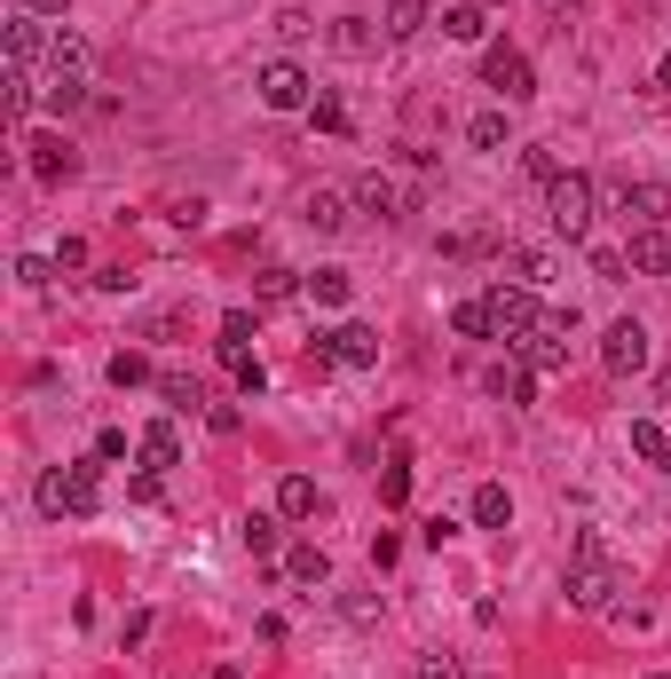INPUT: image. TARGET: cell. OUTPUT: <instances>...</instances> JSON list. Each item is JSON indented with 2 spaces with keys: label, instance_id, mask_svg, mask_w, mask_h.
<instances>
[{
  "label": "cell",
  "instance_id": "6da1fadb",
  "mask_svg": "<svg viewBox=\"0 0 671 679\" xmlns=\"http://www.w3.org/2000/svg\"><path fill=\"white\" fill-rule=\"evenodd\" d=\"M561 592H569V609H584V617H609L616 609V592H624V569L609 561V545L584 530L576 538V553H569V577H561Z\"/></svg>",
  "mask_w": 671,
  "mask_h": 679
},
{
  "label": "cell",
  "instance_id": "7a4b0ae2",
  "mask_svg": "<svg viewBox=\"0 0 671 679\" xmlns=\"http://www.w3.org/2000/svg\"><path fill=\"white\" fill-rule=\"evenodd\" d=\"M96 466H103V459L48 466V474H40V514H48V522H63V514H71V522H88L96 505H103V490H96Z\"/></svg>",
  "mask_w": 671,
  "mask_h": 679
},
{
  "label": "cell",
  "instance_id": "3957f363",
  "mask_svg": "<svg viewBox=\"0 0 671 679\" xmlns=\"http://www.w3.org/2000/svg\"><path fill=\"white\" fill-rule=\"evenodd\" d=\"M593 206H601L593 175H569V166H561V183H545V222H553V237H569V245L593 237Z\"/></svg>",
  "mask_w": 671,
  "mask_h": 679
},
{
  "label": "cell",
  "instance_id": "277c9868",
  "mask_svg": "<svg viewBox=\"0 0 671 679\" xmlns=\"http://www.w3.org/2000/svg\"><path fill=\"white\" fill-rule=\"evenodd\" d=\"M569 332H576V308H553V316H537V324L514 340V356H522L537 380H553V372H569Z\"/></svg>",
  "mask_w": 671,
  "mask_h": 679
},
{
  "label": "cell",
  "instance_id": "5b68a950",
  "mask_svg": "<svg viewBox=\"0 0 671 679\" xmlns=\"http://www.w3.org/2000/svg\"><path fill=\"white\" fill-rule=\"evenodd\" d=\"M482 88H490L497 104H530V96H537V71H530V56H522V48L497 40V48L482 56Z\"/></svg>",
  "mask_w": 671,
  "mask_h": 679
},
{
  "label": "cell",
  "instance_id": "8992f818",
  "mask_svg": "<svg viewBox=\"0 0 671 679\" xmlns=\"http://www.w3.org/2000/svg\"><path fill=\"white\" fill-rule=\"evenodd\" d=\"M482 301H490V324H497V340H506V348H514V340L545 316V308H537V293H530V285H514V277H497Z\"/></svg>",
  "mask_w": 671,
  "mask_h": 679
},
{
  "label": "cell",
  "instance_id": "52a82bcc",
  "mask_svg": "<svg viewBox=\"0 0 671 679\" xmlns=\"http://www.w3.org/2000/svg\"><path fill=\"white\" fill-rule=\"evenodd\" d=\"M316 356L341 364V372H372L379 364V332L372 324H332V332H316Z\"/></svg>",
  "mask_w": 671,
  "mask_h": 679
},
{
  "label": "cell",
  "instance_id": "ba28073f",
  "mask_svg": "<svg viewBox=\"0 0 671 679\" xmlns=\"http://www.w3.org/2000/svg\"><path fill=\"white\" fill-rule=\"evenodd\" d=\"M254 96H262L269 111H308V104H316V96H308V71H300L293 56H277V63L254 71Z\"/></svg>",
  "mask_w": 671,
  "mask_h": 679
},
{
  "label": "cell",
  "instance_id": "9c48e42d",
  "mask_svg": "<svg viewBox=\"0 0 671 679\" xmlns=\"http://www.w3.org/2000/svg\"><path fill=\"white\" fill-rule=\"evenodd\" d=\"M601 364H609L616 380L648 372V324H640V316H616V324H609V340H601Z\"/></svg>",
  "mask_w": 671,
  "mask_h": 679
},
{
  "label": "cell",
  "instance_id": "30bf717a",
  "mask_svg": "<svg viewBox=\"0 0 671 679\" xmlns=\"http://www.w3.org/2000/svg\"><path fill=\"white\" fill-rule=\"evenodd\" d=\"M624 269L632 277H671V222H648L624 237Z\"/></svg>",
  "mask_w": 671,
  "mask_h": 679
},
{
  "label": "cell",
  "instance_id": "8fae6325",
  "mask_svg": "<svg viewBox=\"0 0 671 679\" xmlns=\"http://www.w3.org/2000/svg\"><path fill=\"white\" fill-rule=\"evenodd\" d=\"M348 206H356V214H372V222H403V190H395V175H356Z\"/></svg>",
  "mask_w": 671,
  "mask_h": 679
},
{
  "label": "cell",
  "instance_id": "7c38bea8",
  "mask_svg": "<svg viewBox=\"0 0 671 679\" xmlns=\"http://www.w3.org/2000/svg\"><path fill=\"white\" fill-rule=\"evenodd\" d=\"M24 150H32V183H71V175H79V150H71L63 135H32Z\"/></svg>",
  "mask_w": 671,
  "mask_h": 679
},
{
  "label": "cell",
  "instance_id": "4fadbf2b",
  "mask_svg": "<svg viewBox=\"0 0 671 679\" xmlns=\"http://www.w3.org/2000/svg\"><path fill=\"white\" fill-rule=\"evenodd\" d=\"M616 206H624V222H632V229L671 222V190H663V183H624V190H616Z\"/></svg>",
  "mask_w": 671,
  "mask_h": 679
},
{
  "label": "cell",
  "instance_id": "5bb4252c",
  "mask_svg": "<svg viewBox=\"0 0 671 679\" xmlns=\"http://www.w3.org/2000/svg\"><path fill=\"white\" fill-rule=\"evenodd\" d=\"M482 387H490L497 403H537V372H530L522 356H506V364H490V372H482Z\"/></svg>",
  "mask_w": 671,
  "mask_h": 679
},
{
  "label": "cell",
  "instance_id": "9a60e30c",
  "mask_svg": "<svg viewBox=\"0 0 671 679\" xmlns=\"http://www.w3.org/2000/svg\"><path fill=\"white\" fill-rule=\"evenodd\" d=\"M135 459H142V474H166V466H182V435H175V419H158V427H142Z\"/></svg>",
  "mask_w": 671,
  "mask_h": 679
},
{
  "label": "cell",
  "instance_id": "2e32d148",
  "mask_svg": "<svg viewBox=\"0 0 671 679\" xmlns=\"http://www.w3.org/2000/svg\"><path fill=\"white\" fill-rule=\"evenodd\" d=\"M48 48H56V32H48L40 17H17V24H9V71H32Z\"/></svg>",
  "mask_w": 671,
  "mask_h": 679
},
{
  "label": "cell",
  "instance_id": "e0dca14e",
  "mask_svg": "<svg viewBox=\"0 0 671 679\" xmlns=\"http://www.w3.org/2000/svg\"><path fill=\"white\" fill-rule=\"evenodd\" d=\"M427 24H435V0H387V9H379V32L387 40H418Z\"/></svg>",
  "mask_w": 671,
  "mask_h": 679
},
{
  "label": "cell",
  "instance_id": "ac0fdd59",
  "mask_svg": "<svg viewBox=\"0 0 671 679\" xmlns=\"http://www.w3.org/2000/svg\"><path fill=\"white\" fill-rule=\"evenodd\" d=\"M300 222H308L316 237H341V229H348L356 214H348V198H341V190H308V206H300Z\"/></svg>",
  "mask_w": 671,
  "mask_h": 679
},
{
  "label": "cell",
  "instance_id": "d6986e66",
  "mask_svg": "<svg viewBox=\"0 0 671 679\" xmlns=\"http://www.w3.org/2000/svg\"><path fill=\"white\" fill-rule=\"evenodd\" d=\"M88 63H96V48L79 40L71 24H56V48H48V71H56V79H88Z\"/></svg>",
  "mask_w": 671,
  "mask_h": 679
},
{
  "label": "cell",
  "instance_id": "ffe728a7",
  "mask_svg": "<svg viewBox=\"0 0 671 679\" xmlns=\"http://www.w3.org/2000/svg\"><path fill=\"white\" fill-rule=\"evenodd\" d=\"M285 577L293 584H332V553L316 538H300V545H285Z\"/></svg>",
  "mask_w": 671,
  "mask_h": 679
},
{
  "label": "cell",
  "instance_id": "44dd1931",
  "mask_svg": "<svg viewBox=\"0 0 671 679\" xmlns=\"http://www.w3.org/2000/svg\"><path fill=\"white\" fill-rule=\"evenodd\" d=\"M466 142H474V150H514V127H506V104H490V111H474V119H466Z\"/></svg>",
  "mask_w": 671,
  "mask_h": 679
},
{
  "label": "cell",
  "instance_id": "7402d4cb",
  "mask_svg": "<svg viewBox=\"0 0 671 679\" xmlns=\"http://www.w3.org/2000/svg\"><path fill=\"white\" fill-rule=\"evenodd\" d=\"M514 522V490L506 482H482L474 490V530H506Z\"/></svg>",
  "mask_w": 671,
  "mask_h": 679
},
{
  "label": "cell",
  "instance_id": "603a6c76",
  "mask_svg": "<svg viewBox=\"0 0 671 679\" xmlns=\"http://www.w3.org/2000/svg\"><path fill=\"white\" fill-rule=\"evenodd\" d=\"M245 553H254V561L285 553V514H245Z\"/></svg>",
  "mask_w": 671,
  "mask_h": 679
},
{
  "label": "cell",
  "instance_id": "cb8c5ba5",
  "mask_svg": "<svg viewBox=\"0 0 671 679\" xmlns=\"http://www.w3.org/2000/svg\"><path fill=\"white\" fill-rule=\"evenodd\" d=\"M245 340H254V316L229 308V316H221V340H214V356H221V364H245V356H254Z\"/></svg>",
  "mask_w": 671,
  "mask_h": 679
},
{
  "label": "cell",
  "instance_id": "d4e9b609",
  "mask_svg": "<svg viewBox=\"0 0 671 679\" xmlns=\"http://www.w3.org/2000/svg\"><path fill=\"white\" fill-rule=\"evenodd\" d=\"M506 277L537 293V285H553V262H545V253H537V245H514V253H506Z\"/></svg>",
  "mask_w": 671,
  "mask_h": 679
},
{
  "label": "cell",
  "instance_id": "484cf974",
  "mask_svg": "<svg viewBox=\"0 0 671 679\" xmlns=\"http://www.w3.org/2000/svg\"><path fill=\"white\" fill-rule=\"evenodd\" d=\"M300 293H308L316 308H348L356 285H348V269H316V277H300Z\"/></svg>",
  "mask_w": 671,
  "mask_h": 679
},
{
  "label": "cell",
  "instance_id": "4316f807",
  "mask_svg": "<svg viewBox=\"0 0 671 679\" xmlns=\"http://www.w3.org/2000/svg\"><path fill=\"white\" fill-rule=\"evenodd\" d=\"M277 514H285V522H308V514H316V482H308V474H285V482H277Z\"/></svg>",
  "mask_w": 671,
  "mask_h": 679
},
{
  "label": "cell",
  "instance_id": "83f0119b",
  "mask_svg": "<svg viewBox=\"0 0 671 679\" xmlns=\"http://www.w3.org/2000/svg\"><path fill=\"white\" fill-rule=\"evenodd\" d=\"M158 395H166V411H206V387L190 372H158Z\"/></svg>",
  "mask_w": 671,
  "mask_h": 679
},
{
  "label": "cell",
  "instance_id": "f1b7e54d",
  "mask_svg": "<svg viewBox=\"0 0 671 679\" xmlns=\"http://www.w3.org/2000/svg\"><path fill=\"white\" fill-rule=\"evenodd\" d=\"M451 332H458V340H497L490 301H458V308H451Z\"/></svg>",
  "mask_w": 671,
  "mask_h": 679
},
{
  "label": "cell",
  "instance_id": "f546056e",
  "mask_svg": "<svg viewBox=\"0 0 671 679\" xmlns=\"http://www.w3.org/2000/svg\"><path fill=\"white\" fill-rule=\"evenodd\" d=\"M111 387H158L150 356H142V348H119V356H111Z\"/></svg>",
  "mask_w": 671,
  "mask_h": 679
},
{
  "label": "cell",
  "instance_id": "4dcf8cb0",
  "mask_svg": "<svg viewBox=\"0 0 671 679\" xmlns=\"http://www.w3.org/2000/svg\"><path fill=\"white\" fill-rule=\"evenodd\" d=\"M443 32L451 40H490V9H474V0L466 9H443Z\"/></svg>",
  "mask_w": 671,
  "mask_h": 679
},
{
  "label": "cell",
  "instance_id": "1f68e13d",
  "mask_svg": "<svg viewBox=\"0 0 671 679\" xmlns=\"http://www.w3.org/2000/svg\"><path fill=\"white\" fill-rule=\"evenodd\" d=\"M379 498H387V505L411 498V451H387V466H379Z\"/></svg>",
  "mask_w": 671,
  "mask_h": 679
},
{
  "label": "cell",
  "instance_id": "d6a6232c",
  "mask_svg": "<svg viewBox=\"0 0 671 679\" xmlns=\"http://www.w3.org/2000/svg\"><path fill=\"white\" fill-rule=\"evenodd\" d=\"M332 48H341V56H372V17H341V24H332Z\"/></svg>",
  "mask_w": 671,
  "mask_h": 679
},
{
  "label": "cell",
  "instance_id": "836d02e7",
  "mask_svg": "<svg viewBox=\"0 0 671 679\" xmlns=\"http://www.w3.org/2000/svg\"><path fill=\"white\" fill-rule=\"evenodd\" d=\"M308 127H316V135H348V104H341V96H316V104H308Z\"/></svg>",
  "mask_w": 671,
  "mask_h": 679
},
{
  "label": "cell",
  "instance_id": "e575fe53",
  "mask_svg": "<svg viewBox=\"0 0 671 679\" xmlns=\"http://www.w3.org/2000/svg\"><path fill=\"white\" fill-rule=\"evenodd\" d=\"M632 459H671V443H663V427H655V419H632Z\"/></svg>",
  "mask_w": 671,
  "mask_h": 679
},
{
  "label": "cell",
  "instance_id": "d590c367",
  "mask_svg": "<svg viewBox=\"0 0 671 679\" xmlns=\"http://www.w3.org/2000/svg\"><path fill=\"white\" fill-rule=\"evenodd\" d=\"M254 293H262V308H277V301H293V293H300V277H293V269H277V262H269V269H262V285H254Z\"/></svg>",
  "mask_w": 671,
  "mask_h": 679
},
{
  "label": "cell",
  "instance_id": "8d00e7d4",
  "mask_svg": "<svg viewBox=\"0 0 671 679\" xmlns=\"http://www.w3.org/2000/svg\"><path fill=\"white\" fill-rule=\"evenodd\" d=\"M88 104V79H48V111L63 119V111H79Z\"/></svg>",
  "mask_w": 671,
  "mask_h": 679
},
{
  "label": "cell",
  "instance_id": "74e56055",
  "mask_svg": "<svg viewBox=\"0 0 671 679\" xmlns=\"http://www.w3.org/2000/svg\"><path fill=\"white\" fill-rule=\"evenodd\" d=\"M229 380H237V395H269V364H262V356L229 364Z\"/></svg>",
  "mask_w": 671,
  "mask_h": 679
},
{
  "label": "cell",
  "instance_id": "f35d334b",
  "mask_svg": "<svg viewBox=\"0 0 671 679\" xmlns=\"http://www.w3.org/2000/svg\"><path fill=\"white\" fill-rule=\"evenodd\" d=\"M17 277H24V285H32V293H48V285H56V277H63V269H56V262H48V253H24V262H17Z\"/></svg>",
  "mask_w": 671,
  "mask_h": 679
},
{
  "label": "cell",
  "instance_id": "ab89813d",
  "mask_svg": "<svg viewBox=\"0 0 671 679\" xmlns=\"http://www.w3.org/2000/svg\"><path fill=\"white\" fill-rule=\"evenodd\" d=\"M206 427H214V435H237L245 411H237V403H206Z\"/></svg>",
  "mask_w": 671,
  "mask_h": 679
},
{
  "label": "cell",
  "instance_id": "60d3db41",
  "mask_svg": "<svg viewBox=\"0 0 671 679\" xmlns=\"http://www.w3.org/2000/svg\"><path fill=\"white\" fill-rule=\"evenodd\" d=\"M522 166H530V183H561V158L553 150H522Z\"/></svg>",
  "mask_w": 671,
  "mask_h": 679
},
{
  "label": "cell",
  "instance_id": "b9f144b4",
  "mask_svg": "<svg viewBox=\"0 0 671 679\" xmlns=\"http://www.w3.org/2000/svg\"><path fill=\"white\" fill-rule=\"evenodd\" d=\"M341 609H348V624H379V601H372V592H348Z\"/></svg>",
  "mask_w": 671,
  "mask_h": 679
},
{
  "label": "cell",
  "instance_id": "7bdbcfd3",
  "mask_svg": "<svg viewBox=\"0 0 671 679\" xmlns=\"http://www.w3.org/2000/svg\"><path fill=\"white\" fill-rule=\"evenodd\" d=\"M308 32H316V24H308L300 9H277V40H308Z\"/></svg>",
  "mask_w": 671,
  "mask_h": 679
},
{
  "label": "cell",
  "instance_id": "ee69618b",
  "mask_svg": "<svg viewBox=\"0 0 671 679\" xmlns=\"http://www.w3.org/2000/svg\"><path fill=\"white\" fill-rule=\"evenodd\" d=\"M96 459H103V466L127 459V427H103V435H96Z\"/></svg>",
  "mask_w": 671,
  "mask_h": 679
},
{
  "label": "cell",
  "instance_id": "f6af8a7d",
  "mask_svg": "<svg viewBox=\"0 0 671 679\" xmlns=\"http://www.w3.org/2000/svg\"><path fill=\"white\" fill-rule=\"evenodd\" d=\"M418 679H458V671H451V656H418Z\"/></svg>",
  "mask_w": 671,
  "mask_h": 679
},
{
  "label": "cell",
  "instance_id": "bcb514c9",
  "mask_svg": "<svg viewBox=\"0 0 671 679\" xmlns=\"http://www.w3.org/2000/svg\"><path fill=\"white\" fill-rule=\"evenodd\" d=\"M17 9H24V17H63L71 0H17Z\"/></svg>",
  "mask_w": 671,
  "mask_h": 679
},
{
  "label": "cell",
  "instance_id": "7dc6e473",
  "mask_svg": "<svg viewBox=\"0 0 671 679\" xmlns=\"http://www.w3.org/2000/svg\"><path fill=\"white\" fill-rule=\"evenodd\" d=\"M655 403H663V411H671V364H663V372H655Z\"/></svg>",
  "mask_w": 671,
  "mask_h": 679
},
{
  "label": "cell",
  "instance_id": "c3c4849f",
  "mask_svg": "<svg viewBox=\"0 0 671 679\" xmlns=\"http://www.w3.org/2000/svg\"><path fill=\"white\" fill-rule=\"evenodd\" d=\"M655 96H671V56H663V63H655Z\"/></svg>",
  "mask_w": 671,
  "mask_h": 679
},
{
  "label": "cell",
  "instance_id": "681fc988",
  "mask_svg": "<svg viewBox=\"0 0 671 679\" xmlns=\"http://www.w3.org/2000/svg\"><path fill=\"white\" fill-rule=\"evenodd\" d=\"M214 679H245V671H237V663H221V671H214Z\"/></svg>",
  "mask_w": 671,
  "mask_h": 679
},
{
  "label": "cell",
  "instance_id": "f907efd6",
  "mask_svg": "<svg viewBox=\"0 0 671 679\" xmlns=\"http://www.w3.org/2000/svg\"><path fill=\"white\" fill-rule=\"evenodd\" d=\"M648 679H671V671H648Z\"/></svg>",
  "mask_w": 671,
  "mask_h": 679
},
{
  "label": "cell",
  "instance_id": "816d5d0a",
  "mask_svg": "<svg viewBox=\"0 0 671 679\" xmlns=\"http://www.w3.org/2000/svg\"><path fill=\"white\" fill-rule=\"evenodd\" d=\"M561 9H576V0H561Z\"/></svg>",
  "mask_w": 671,
  "mask_h": 679
},
{
  "label": "cell",
  "instance_id": "f5cc1de1",
  "mask_svg": "<svg viewBox=\"0 0 671 679\" xmlns=\"http://www.w3.org/2000/svg\"><path fill=\"white\" fill-rule=\"evenodd\" d=\"M663 474H671V459H663Z\"/></svg>",
  "mask_w": 671,
  "mask_h": 679
}]
</instances>
